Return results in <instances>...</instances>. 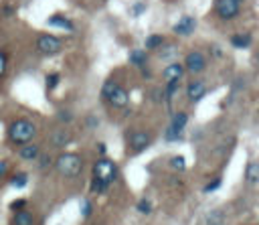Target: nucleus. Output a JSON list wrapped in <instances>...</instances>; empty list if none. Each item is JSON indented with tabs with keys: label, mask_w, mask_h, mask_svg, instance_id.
<instances>
[{
	"label": "nucleus",
	"mask_w": 259,
	"mask_h": 225,
	"mask_svg": "<svg viewBox=\"0 0 259 225\" xmlns=\"http://www.w3.org/2000/svg\"><path fill=\"white\" fill-rule=\"evenodd\" d=\"M245 182H247V184H257V182H259V162L251 160V162L245 166Z\"/></svg>",
	"instance_id": "a211bd4d"
},
{
	"label": "nucleus",
	"mask_w": 259,
	"mask_h": 225,
	"mask_svg": "<svg viewBox=\"0 0 259 225\" xmlns=\"http://www.w3.org/2000/svg\"><path fill=\"white\" fill-rule=\"evenodd\" d=\"M91 213H93V205H91V201H89V199H83V201H81V215H83L85 219H89Z\"/></svg>",
	"instance_id": "cd10ccee"
},
{
	"label": "nucleus",
	"mask_w": 259,
	"mask_h": 225,
	"mask_svg": "<svg viewBox=\"0 0 259 225\" xmlns=\"http://www.w3.org/2000/svg\"><path fill=\"white\" fill-rule=\"evenodd\" d=\"M26 205H28V201H26L24 197H18V199H14V201L8 205V209L14 213V211H22V209H26Z\"/></svg>",
	"instance_id": "bb28decb"
},
{
	"label": "nucleus",
	"mask_w": 259,
	"mask_h": 225,
	"mask_svg": "<svg viewBox=\"0 0 259 225\" xmlns=\"http://www.w3.org/2000/svg\"><path fill=\"white\" fill-rule=\"evenodd\" d=\"M144 10H146V4H144V2H136V4L132 6V14H134V16H140Z\"/></svg>",
	"instance_id": "72a5a7b5"
},
{
	"label": "nucleus",
	"mask_w": 259,
	"mask_h": 225,
	"mask_svg": "<svg viewBox=\"0 0 259 225\" xmlns=\"http://www.w3.org/2000/svg\"><path fill=\"white\" fill-rule=\"evenodd\" d=\"M34 47H36V51H38L40 55L51 57V55L61 53V49H63V39H61V36H57V34L42 32V34H38V36H36Z\"/></svg>",
	"instance_id": "39448f33"
},
{
	"label": "nucleus",
	"mask_w": 259,
	"mask_h": 225,
	"mask_svg": "<svg viewBox=\"0 0 259 225\" xmlns=\"http://www.w3.org/2000/svg\"><path fill=\"white\" fill-rule=\"evenodd\" d=\"M136 209L142 213V215H148L150 211H152V203L148 201V199H142V201H138V205H136Z\"/></svg>",
	"instance_id": "c756f323"
},
{
	"label": "nucleus",
	"mask_w": 259,
	"mask_h": 225,
	"mask_svg": "<svg viewBox=\"0 0 259 225\" xmlns=\"http://www.w3.org/2000/svg\"><path fill=\"white\" fill-rule=\"evenodd\" d=\"M245 0H214V14L221 20H233L239 16Z\"/></svg>",
	"instance_id": "423d86ee"
},
{
	"label": "nucleus",
	"mask_w": 259,
	"mask_h": 225,
	"mask_svg": "<svg viewBox=\"0 0 259 225\" xmlns=\"http://www.w3.org/2000/svg\"><path fill=\"white\" fill-rule=\"evenodd\" d=\"M160 49H162V53H160V57H162V59H172V57H174V53H176V49H174V47H170V45H166V43H164Z\"/></svg>",
	"instance_id": "7c9ffc66"
},
{
	"label": "nucleus",
	"mask_w": 259,
	"mask_h": 225,
	"mask_svg": "<svg viewBox=\"0 0 259 225\" xmlns=\"http://www.w3.org/2000/svg\"><path fill=\"white\" fill-rule=\"evenodd\" d=\"M101 99L107 101L115 109H123L130 103V93L123 85H119L115 79H107L101 85Z\"/></svg>",
	"instance_id": "7ed1b4c3"
},
{
	"label": "nucleus",
	"mask_w": 259,
	"mask_h": 225,
	"mask_svg": "<svg viewBox=\"0 0 259 225\" xmlns=\"http://www.w3.org/2000/svg\"><path fill=\"white\" fill-rule=\"evenodd\" d=\"M83 156L77 152H61L53 160V168L63 176V178H77L83 172Z\"/></svg>",
	"instance_id": "f03ea898"
},
{
	"label": "nucleus",
	"mask_w": 259,
	"mask_h": 225,
	"mask_svg": "<svg viewBox=\"0 0 259 225\" xmlns=\"http://www.w3.org/2000/svg\"><path fill=\"white\" fill-rule=\"evenodd\" d=\"M194 28H196V20L192 18V16H182L176 24H174V32L178 34V36H190L192 32H194Z\"/></svg>",
	"instance_id": "ddd939ff"
},
{
	"label": "nucleus",
	"mask_w": 259,
	"mask_h": 225,
	"mask_svg": "<svg viewBox=\"0 0 259 225\" xmlns=\"http://www.w3.org/2000/svg\"><path fill=\"white\" fill-rule=\"evenodd\" d=\"M57 120H59L61 124H69V122H73V114H71L69 109H59V111H57Z\"/></svg>",
	"instance_id": "c85d7f7f"
},
{
	"label": "nucleus",
	"mask_w": 259,
	"mask_h": 225,
	"mask_svg": "<svg viewBox=\"0 0 259 225\" xmlns=\"http://www.w3.org/2000/svg\"><path fill=\"white\" fill-rule=\"evenodd\" d=\"M255 65H257V67H259V53H257V55H255Z\"/></svg>",
	"instance_id": "4c0bfd02"
},
{
	"label": "nucleus",
	"mask_w": 259,
	"mask_h": 225,
	"mask_svg": "<svg viewBox=\"0 0 259 225\" xmlns=\"http://www.w3.org/2000/svg\"><path fill=\"white\" fill-rule=\"evenodd\" d=\"M168 164H170L172 170H178V172H182V170L186 168V160H184V156H180V154L172 156V158L168 160Z\"/></svg>",
	"instance_id": "5701e85b"
},
{
	"label": "nucleus",
	"mask_w": 259,
	"mask_h": 225,
	"mask_svg": "<svg viewBox=\"0 0 259 225\" xmlns=\"http://www.w3.org/2000/svg\"><path fill=\"white\" fill-rule=\"evenodd\" d=\"M221 182H223L221 178H214V180H210V182L204 186V193H212V191H217V189L221 186Z\"/></svg>",
	"instance_id": "473e14b6"
},
{
	"label": "nucleus",
	"mask_w": 259,
	"mask_h": 225,
	"mask_svg": "<svg viewBox=\"0 0 259 225\" xmlns=\"http://www.w3.org/2000/svg\"><path fill=\"white\" fill-rule=\"evenodd\" d=\"M178 87H180V81H168V83H166V87H164V91H162V95L170 101V99L174 97V93L178 91Z\"/></svg>",
	"instance_id": "b1692460"
},
{
	"label": "nucleus",
	"mask_w": 259,
	"mask_h": 225,
	"mask_svg": "<svg viewBox=\"0 0 259 225\" xmlns=\"http://www.w3.org/2000/svg\"><path fill=\"white\" fill-rule=\"evenodd\" d=\"M47 24L49 26H57V28H63V30H75V24H73V20H69L67 16H63V14H53V16H49V20H47Z\"/></svg>",
	"instance_id": "2eb2a0df"
},
{
	"label": "nucleus",
	"mask_w": 259,
	"mask_h": 225,
	"mask_svg": "<svg viewBox=\"0 0 259 225\" xmlns=\"http://www.w3.org/2000/svg\"><path fill=\"white\" fill-rule=\"evenodd\" d=\"M8 182H10L12 189H24L28 184V172L26 170H16V172L10 174Z\"/></svg>",
	"instance_id": "f3484780"
},
{
	"label": "nucleus",
	"mask_w": 259,
	"mask_h": 225,
	"mask_svg": "<svg viewBox=\"0 0 259 225\" xmlns=\"http://www.w3.org/2000/svg\"><path fill=\"white\" fill-rule=\"evenodd\" d=\"M87 126H91V128H95L97 124H95V120H93V116L91 118H87Z\"/></svg>",
	"instance_id": "e433bc0d"
},
{
	"label": "nucleus",
	"mask_w": 259,
	"mask_h": 225,
	"mask_svg": "<svg viewBox=\"0 0 259 225\" xmlns=\"http://www.w3.org/2000/svg\"><path fill=\"white\" fill-rule=\"evenodd\" d=\"M97 150H99V154H101V156H105V152H107V148H105V144H101V142L97 144Z\"/></svg>",
	"instance_id": "c9c22d12"
},
{
	"label": "nucleus",
	"mask_w": 259,
	"mask_h": 225,
	"mask_svg": "<svg viewBox=\"0 0 259 225\" xmlns=\"http://www.w3.org/2000/svg\"><path fill=\"white\" fill-rule=\"evenodd\" d=\"M223 219H225L223 211H221V209H214V211H210V213H208L206 223H208V225H221V223H223Z\"/></svg>",
	"instance_id": "393cba45"
},
{
	"label": "nucleus",
	"mask_w": 259,
	"mask_h": 225,
	"mask_svg": "<svg viewBox=\"0 0 259 225\" xmlns=\"http://www.w3.org/2000/svg\"><path fill=\"white\" fill-rule=\"evenodd\" d=\"M59 83H61V75H59V73H49V75L45 77V85H47L49 91H53Z\"/></svg>",
	"instance_id": "a878e982"
},
{
	"label": "nucleus",
	"mask_w": 259,
	"mask_h": 225,
	"mask_svg": "<svg viewBox=\"0 0 259 225\" xmlns=\"http://www.w3.org/2000/svg\"><path fill=\"white\" fill-rule=\"evenodd\" d=\"M150 144H152V134L148 130H132V132H127V148L134 154L144 152Z\"/></svg>",
	"instance_id": "0eeeda50"
},
{
	"label": "nucleus",
	"mask_w": 259,
	"mask_h": 225,
	"mask_svg": "<svg viewBox=\"0 0 259 225\" xmlns=\"http://www.w3.org/2000/svg\"><path fill=\"white\" fill-rule=\"evenodd\" d=\"M49 146L51 148H55V150H63L65 146H69L71 144V140H73V134L67 130V128H55V130H51L49 132Z\"/></svg>",
	"instance_id": "9d476101"
},
{
	"label": "nucleus",
	"mask_w": 259,
	"mask_h": 225,
	"mask_svg": "<svg viewBox=\"0 0 259 225\" xmlns=\"http://www.w3.org/2000/svg\"><path fill=\"white\" fill-rule=\"evenodd\" d=\"M130 63L136 65V67H146V63H148V51L146 49H134L130 53Z\"/></svg>",
	"instance_id": "6ab92c4d"
},
{
	"label": "nucleus",
	"mask_w": 259,
	"mask_h": 225,
	"mask_svg": "<svg viewBox=\"0 0 259 225\" xmlns=\"http://www.w3.org/2000/svg\"><path fill=\"white\" fill-rule=\"evenodd\" d=\"M184 73H186V71H184L182 63L172 61V63H168V65L162 69V79H164L166 83H168V81H180Z\"/></svg>",
	"instance_id": "f8f14e48"
},
{
	"label": "nucleus",
	"mask_w": 259,
	"mask_h": 225,
	"mask_svg": "<svg viewBox=\"0 0 259 225\" xmlns=\"http://www.w3.org/2000/svg\"><path fill=\"white\" fill-rule=\"evenodd\" d=\"M10 225H34V215L28 209L14 211L12 213V219H10Z\"/></svg>",
	"instance_id": "dca6fc26"
},
{
	"label": "nucleus",
	"mask_w": 259,
	"mask_h": 225,
	"mask_svg": "<svg viewBox=\"0 0 259 225\" xmlns=\"http://www.w3.org/2000/svg\"><path fill=\"white\" fill-rule=\"evenodd\" d=\"M10 166H12V164H10L6 158H4V160H0V180H4V178L8 176V172H10Z\"/></svg>",
	"instance_id": "2f4dec72"
},
{
	"label": "nucleus",
	"mask_w": 259,
	"mask_h": 225,
	"mask_svg": "<svg viewBox=\"0 0 259 225\" xmlns=\"http://www.w3.org/2000/svg\"><path fill=\"white\" fill-rule=\"evenodd\" d=\"M184 71L190 73V75H198L206 69V57L202 51H188L186 57H184V63H182Z\"/></svg>",
	"instance_id": "6e6552de"
},
{
	"label": "nucleus",
	"mask_w": 259,
	"mask_h": 225,
	"mask_svg": "<svg viewBox=\"0 0 259 225\" xmlns=\"http://www.w3.org/2000/svg\"><path fill=\"white\" fill-rule=\"evenodd\" d=\"M186 124H188V114H186V111H176V114L172 116L170 126L166 128L164 140H166V142H176V140L180 138L182 130L186 128Z\"/></svg>",
	"instance_id": "1a4fd4ad"
},
{
	"label": "nucleus",
	"mask_w": 259,
	"mask_h": 225,
	"mask_svg": "<svg viewBox=\"0 0 259 225\" xmlns=\"http://www.w3.org/2000/svg\"><path fill=\"white\" fill-rule=\"evenodd\" d=\"M229 43L235 47V49H247L251 45V36L249 34H233L229 39Z\"/></svg>",
	"instance_id": "aec40b11"
},
{
	"label": "nucleus",
	"mask_w": 259,
	"mask_h": 225,
	"mask_svg": "<svg viewBox=\"0 0 259 225\" xmlns=\"http://www.w3.org/2000/svg\"><path fill=\"white\" fill-rule=\"evenodd\" d=\"M36 138V124L30 118H14L6 128V140L12 146H24Z\"/></svg>",
	"instance_id": "f257e3e1"
},
{
	"label": "nucleus",
	"mask_w": 259,
	"mask_h": 225,
	"mask_svg": "<svg viewBox=\"0 0 259 225\" xmlns=\"http://www.w3.org/2000/svg\"><path fill=\"white\" fill-rule=\"evenodd\" d=\"M53 160H55V158H53L49 152H40L38 158H36V168H38V170H47V168L53 166Z\"/></svg>",
	"instance_id": "4be33fe9"
},
{
	"label": "nucleus",
	"mask_w": 259,
	"mask_h": 225,
	"mask_svg": "<svg viewBox=\"0 0 259 225\" xmlns=\"http://www.w3.org/2000/svg\"><path fill=\"white\" fill-rule=\"evenodd\" d=\"M206 83L204 81H200V79H192L188 85H186V97H188V101L190 103H196V101H200L204 95H206Z\"/></svg>",
	"instance_id": "9b49d317"
},
{
	"label": "nucleus",
	"mask_w": 259,
	"mask_h": 225,
	"mask_svg": "<svg viewBox=\"0 0 259 225\" xmlns=\"http://www.w3.org/2000/svg\"><path fill=\"white\" fill-rule=\"evenodd\" d=\"M117 164L111 160V158H107V156H101V158H97L95 162H93V168H91V178H97V180H101L103 184H107V186H111L113 182H115V178H117Z\"/></svg>",
	"instance_id": "20e7f679"
},
{
	"label": "nucleus",
	"mask_w": 259,
	"mask_h": 225,
	"mask_svg": "<svg viewBox=\"0 0 259 225\" xmlns=\"http://www.w3.org/2000/svg\"><path fill=\"white\" fill-rule=\"evenodd\" d=\"M164 43H166L164 34H150V36L146 39V51H156V49H160Z\"/></svg>",
	"instance_id": "412c9836"
},
{
	"label": "nucleus",
	"mask_w": 259,
	"mask_h": 225,
	"mask_svg": "<svg viewBox=\"0 0 259 225\" xmlns=\"http://www.w3.org/2000/svg\"><path fill=\"white\" fill-rule=\"evenodd\" d=\"M40 152H42L40 146L34 144V142H28V144H24V146H18V158L24 160V162H34Z\"/></svg>",
	"instance_id": "4468645a"
},
{
	"label": "nucleus",
	"mask_w": 259,
	"mask_h": 225,
	"mask_svg": "<svg viewBox=\"0 0 259 225\" xmlns=\"http://www.w3.org/2000/svg\"><path fill=\"white\" fill-rule=\"evenodd\" d=\"M2 10H4V12H2L4 16H14V8H12V6H4Z\"/></svg>",
	"instance_id": "f704fd0d"
}]
</instances>
